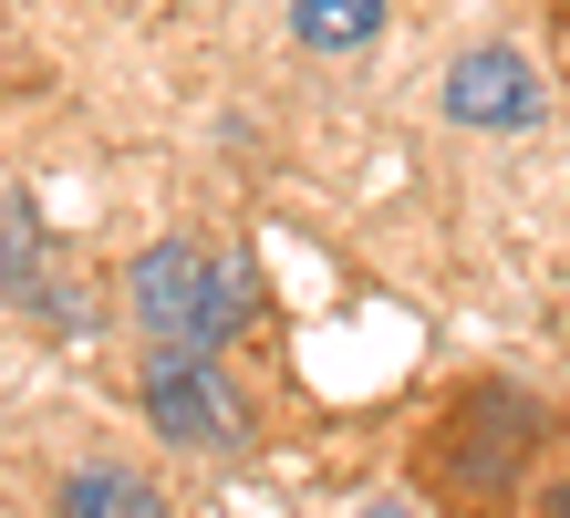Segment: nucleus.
<instances>
[{"mask_svg":"<svg viewBox=\"0 0 570 518\" xmlns=\"http://www.w3.org/2000/svg\"><path fill=\"white\" fill-rule=\"evenodd\" d=\"M529 436H540V414L519 394H498V384L456 394V414L425 436V488L446 508H509L519 467H529Z\"/></svg>","mask_w":570,"mask_h":518,"instance_id":"obj_1","label":"nucleus"},{"mask_svg":"<svg viewBox=\"0 0 570 518\" xmlns=\"http://www.w3.org/2000/svg\"><path fill=\"white\" fill-rule=\"evenodd\" d=\"M136 322H146V342H197V353H218V342L249 322V270L187 250V238H156V250L136 260Z\"/></svg>","mask_w":570,"mask_h":518,"instance_id":"obj_2","label":"nucleus"},{"mask_svg":"<svg viewBox=\"0 0 570 518\" xmlns=\"http://www.w3.org/2000/svg\"><path fill=\"white\" fill-rule=\"evenodd\" d=\"M146 426L166 446H208V457H228V446H239V414H228L218 353H197V342H156V353H146Z\"/></svg>","mask_w":570,"mask_h":518,"instance_id":"obj_3","label":"nucleus"},{"mask_svg":"<svg viewBox=\"0 0 570 518\" xmlns=\"http://www.w3.org/2000/svg\"><path fill=\"white\" fill-rule=\"evenodd\" d=\"M446 115L478 125V135H509V125H540V74L519 62V42H478L446 62Z\"/></svg>","mask_w":570,"mask_h":518,"instance_id":"obj_4","label":"nucleus"},{"mask_svg":"<svg viewBox=\"0 0 570 518\" xmlns=\"http://www.w3.org/2000/svg\"><path fill=\"white\" fill-rule=\"evenodd\" d=\"M62 518H166V498L136 467H73L62 477Z\"/></svg>","mask_w":570,"mask_h":518,"instance_id":"obj_5","label":"nucleus"},{"mask_svg":"<svg viewBox=\"0 0 570 518\" xmlns=\"http://www.w3.org/2000/svg\"><path fill=\"white\" fill-rule=\"evenodd\" d=\"M384 11H394V0H301L291 31H301V52H363L384 31Z\"/></svg>","mask_w":570,"mask_h":518,"instance_id":"obj_6","label":"nucleus"}]
</instances>
